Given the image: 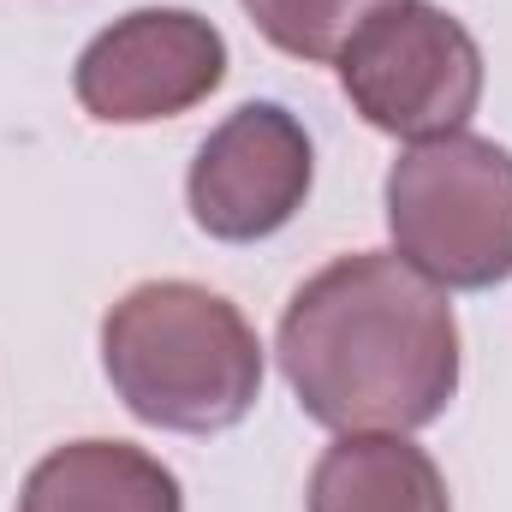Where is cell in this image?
<instances>
[{"mask_svg": "<svg viewBox=\"0 0 512 512\" xmlns=\"http://www.w3.org/2000/svg\"><path fill=\"white\" fill-rule=\"evenodd\" d=\"M227 78V36L191 6H137L96 30L72 66V96L96 126H155L209 102Z\"/></svg>", "mask_w": 512, "mask_h": 512, "instance_id": "obj_5", "label": "cell"}, {"mask_svg": "<svg viewBox=\"0 0 512 512\" xmlns=\"http://www.w3.org/2000/svg\"><path fill=\"white\" fill-rule=\"evenodd\" d=\"M393 256L441 292H489L512 280V149L477 131L405 143L387 167Z\"/></svg>", "mask_w": 512, "mask_h": 512, "instance_id": "obj_3", "label": "cell"}, {"mask_svg": "<svg viewBox=\"0 0 512 512\" xmlns=\"http://www.w3.org/2000/svg\"><path fill=\"white\" fill-rule=\"evenodd\" d=\"M304 512H453L441 465L411 435H340L304 489Z\"/></svg>", "mask_w": 512, "mask_h": 512, "instance_id": "obj_8", "label": "cell"}, {"mask_svg": "<svg viewBox=\"0 0 512 512\" xmlns=\"http://www.w3.org/2000/svg\"><path fill=\"white\" fill-rule=\"evenodd\" d=\"M334 66L364 126L405 137V143L465 131L483 102V48L435 0L376 6Z\"/></svg>", "mask_w": 512, "mask_h": 512, "instance_id": "obj_4", "label": "cell"}, {"mask_svg": "<svg viewBox=\"0 0 512 512\" xmlns=\"http://www.w3.org/2000/svg\"><path fill=\"white\" fill-rule=\"evenodd\" d=\"M102 370L137 423L221 435L262 399V340L227 292L143 280L102 316Z\"/></svg>", "mask_w": 512, "mask_h": 512, "instance_id": "obj_2", "label": "cell"}, {"mask_svg": "<svg viewBox=\"0 0 512 512\" xmlns=\"http://www.w3.org/2000/svg\"><path fill=\"white\" fill-rule=\"evenodd\" d=\"M18 512H185V489L155 453L90 435L30 465Z\"/></svg>", "mask_w": 512, "mask_h": 512, "instance_id": "obj_7", "label": "cell"}, {"mask_svg": "<svg viewBox=\"0 0 512 512\" xmlns=\"http://www.w3.org/2000/svg\"><path fill=\"white\" fill-rule=\"evenodd\" d=\"M274 358L310 423L411 435L459 393V316L393 251H352L292 292Z\"/></svg>", "mask_w": 512, "mask_h": 512, "instance_id": "obj_1", "label": "cell"}, {"mask_svg": "<svg viewBox=\"0 0 512 512\" xmlns=\"http://www.w3.org/2000/svg\"><path fill=\"white\" fill-rule=\"evenodd\" d=\"M310 185H316V149L298 114H286L280 102H245L203 137L185 173V203L209 239L256 245L274 239L304 209Z\"/></svg>", "mask_w": 512, "mask_h": 512, "instance_id": "obj_6", "label": "cell"}, {"mask_svg": "<svg viewBox=\"0 0 512 512\" xmlns=\"http://www.w3.org/2000/svg\"><path fill=\"white\" fill-rule=\"evenodd\" d=\"M239 6L251 12L262 42H274L304 66H328L358 36V24L387 0H239Z\"/></svg>", "mask_w": 512, "mask_h": 512, "instance_id": "obj_9", "label": "cell"}]
</instances>
